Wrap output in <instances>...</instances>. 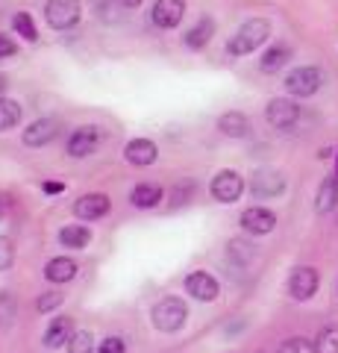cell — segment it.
I'll list each match as a JSON object with an SVG mask.
<instances>
[{
  "mask_svg": "<svg viewBox=\"0 0 338 353\" xmlns=\"http://www.w3.org/2000/svg\"><path fill=\"white\" fill-rule=\"evenodd\" d=\"M271 36V24L265 18H253L247 21V24L238 27V32L230 39V44H226V53L230 57H247V53H253L259 44H265Z\"/></svg>",
  "mask_w": 338,
  "mask_h": 353,
  "instance_id": "cell-1",
  "label": "cell"
},
{
  "mask_svg": "<svg viewBox=\"0 0 338 353\" xmlns=\"http://www.w3.org/2000/svg\"><path fill=\"white\" fill-rule=\"evenodd\" d=\"M189 321V306H185L180 297H165L154 306V327L162 333H177Z\"/></svg>",
  "mask_w": 338,
  "mask_h": 353,
  "instance_id": "cell-2",
  "label": "cell"
},
{
  "mask_svg": "<svg viewBox=\"0 0 338 353\" xmlns=\"http://www.w3.org/2000/svg\"><path fill=\"white\" fill-rule=\"evenodd\" d=\"M321 85H324V74H321V68H312V65L294 68L286 77V92L291 97H312Z\"/></svg>",
  "mask_w": 338,
  "mask_h": 353,
  "instance_id": "cell-3",
  "label": "cell"
},
{
  "mask_svg": "<svg viewBox=\"0 0 338 353\" xmlns=\"http://www.w3.org/2000/svg\"><path fill=\"white\" fill-rule=\"evenodd\" d=\"M45 18L53 30H71L80 21V3L77 0H47Z\"/></svg>",
  "mask_w": 338,
  "mask_h": 353,
  "instance_id": "cell-4",
  "label": "cell"
},
{
  "mask_svg": "<svg viewBox=\"0 0 338 353\" xmlns=\"http://www.w3.org/2000/svg\"><path fill=\"white\" fill-rule=\"evenodd\" d=\"M250 192H253V197H262V201L277 197L286 192V176L274 168H259L253 171V180H250Z\"/></svg>",
  "mask_w": 338,
  "mask_h": 353,
  "instance_id": "cell-5",
  "label": "cell"
},
{
  "mask_svg": "<svg viewBox=\"0 0 338 353\" xmlns=\"http://www.w3.org/2000/svg\"><path fill=\"white\" fill-rule=\"evenodd\" d=\"M265 118H268L271 127L288 130V127H294L300 121V106L294 101H288V97H274V101L268 103V109H265Z\"/></svg>",
  "mask_w": 338,
  "mask_h": 353,
  "instance_id": "cell-6",
  "label": "cell"
},
{
  "mask_svg": "<svg viewBox=\"0 0 338 353\" xmlns=\"http://www.w3.org/2000/svg\"><path fill=\"white\" fill-rule=\"evenodd\" d=\"M318 283H321L318 271L309 268V265H300L288 277V294L294 301H309V297H315V292H318Z\"/></svg>",
  "mask_w": 338,
  "mask_h": 353,
  "instance_id": "cell-7",
  "label": "cell"
},
{
  "mask_svg": "<svg viewBox=\"0 0 338 353\" xmlns=\"http://www.w3.org/2000/svg\"><path fill=\"white\" fill-rule=\"evenodd\" d=\"M244 192V180L238 171H221L212 180V197L218 203H235Z\"/></svg>",
  "mask_w": 338,
  "mask_h": 353,
  "instance_id": "cell-8",
  "label": "cell"
},
{
  "mask_svg": "<svg viewBox=\"0 0 338 353\" xmlns=\"http://www.w3.org/2000/svg\"><path fill=\"white\" fill-rule=\"evenodd\" d=\"M238 224H242V230L250 233V236H268L271 230L277 227V215L271 212V209H265V206H250V209L242 212Z\"/></svg>",
  "mask_w": 338,
  "mask_h": 353,
  "instance_id": "cell-9",
  "label": "cell"
},
{
  "mask_svg": "<svg viewBox=\"0 0 338 353\" xmlns=\"http://www.w3.org/2000/svg\"><path fill=\"white\" fill-rule=\"evenodd\" d=\"M59 127L62 124L56 118H41V121H32L21 139H24L27 148H45V145H50V141L59 136Z\"/></svg>",
  "mask_w": 338,
  "mask_h": 353,
  "instance_id": "cell-10",
  "label": "cell"
},
{
  "mask_svg": "<svg viewBox=\"0 0 338 353\" xmlns=\"http://www.w3.org/2000/svg\"><path fill=\"white\" fill-rule=\"evenodd\" d=\"M182 15H185V0H156L154 12H150L159 30H173L182 21Z\"/></svg>",
  "mask_w": 338,
  "mask_h": 353,
  "instance_id": "cell-11",
  "label": "cell"
},
{
  "mask_svg": "<svg viewBox=\"0 0 338 353\" xmlns=\"http://www.w3.org/2000/svg\"><path fill=\"white\" fill-rule=\"evenodd\" d=\"M97 145H101V130L97 127H80V130L71 132L68 153L74 159H83V157H89V153H94Z\"/></svg>",
  "mask_w": 338,
  "mask_h": 353,
  "instance_id": "cell-12",
  "label": "cell"
},
{
  "mask_svg": "<svg viewBox=\"0 0 338 353\" xmlns=\"http://www.w3.org/2000/svg\"><path fill=\"white\" fill-rule=\"evenodd\" d=\"M185 292H189L194 301H215L218 297V280L212 277V274H206V271H191L189 277H185Z\"/></svg>",
  "mask_w": 338,
  "mask_h": 353,
  "instance_id": "cell-13",
  "label": "cell"
},
{
  "mask_svg": "<svg viewBox=\"0 0 338 353\" xmlns=\"http://www.w3.org/2000/svg\"><path fill=\"white\" fill-rule=\"evenodd\" d=\"M106 212H109V197L103 192H89L74 203V215H77L80 221H97Z\"/></svg>",
  "mask_w": 338,
  "mask_h": 353,
  "instance_id": "cell-14",
  "label": "cell"
},
{
  "mask_svg": "<svg viewBox=\"0 0 338 353\" xmlns=\"http://www.w3.org/2000/svg\"><path fill=\"white\" fill-rule=\"evenodd\" d=\"M124 157H127L129 165H138V168H145V165H154L156 162L159 150H156V145L150 139H133L124 148Z\"/></svg>",
  "mask_w": 338,
  "mask_h": 353,
  "instance_id": "cell-15",
  "label": "cell"
},
{
  "mask_svg": "<svg viewBox=\"0 0 338 353\" xmlns=\"http://www.w3.org/2000/svg\"><path fill=\"white\" fill-rule=\"evenodd\" d=\"M45 277L47 283H71L74 277H77V262L68 259V256H56V259H50L45 265Z\"/></svg>",
  "mask_w": 338,
  "mask_h": 353,
  "instance_id": "cell-16",
  "label": "cell"
},
{
  "mask_svg": "<svg viewBox=\"0 0 338 353\" xmlns=\"http://www.w3.org/2000/svg\"><path fill=\"white\" fill-rule=\"evenodd\" d=\"M162 197H165V192H162L156 183H141L129 192V203L138 209H154V206H159Z\"/></svg>",
  "mask_w": 338,
  "mask_h": 353,
  "instance_id": "cell-17",
  "label": "cell"
},
{
  "mask_svg": "<svg viewBox=\"0 0 338 353\" xmlns=\"http://www.w3.org/2000/svg\"><path fill=\"white\" fill-rule=\"evenodd\" d=\"M212 32H215V21H212V18H200L198 24H194V27L182 36V41H185V48L200 50V48H206V44H209Z\"/></svg>",
  "mask_w": 338,
  "mask_h": 353,
  "instance_id": "cell-18",
  "label": "cell"
},
{
  "mask_svg": "<svg viewBox=\"0 0 338 353\" xmlns=\"http://www.w3.org/2000/svg\"><path fill=\"white\" fill-rule=\"evenodd\" d=\"M71 336H74V324H71V318H68V315H59V318H53L50 327H47V333H45V345H47V347H62Z\"/></svg>",
  "mask_w": 338,
  "mask_h": 353,
  "instance_id": "cell-19",
  "label": "cell"
},
{
  "mask_svg": "<svg viewBox=\"0 0 338 353\" xmlns=\"http://www.w3.org/2000/svg\"><path fill=\"white\" fill-rule=\"evenodd\" d=\"M218 130H221L224 136H230V139H244L250 132V121L242 112H226V115L218 118Z\"/></svg>",
  "mask_w": 338,
  "mask_h": 353,
  "instance_id": "cell-20",
  "label": "cell"
},
{
  "mask_svg": "<svg viewBox=\"0 0 338 353\" xmlns=\"http://www.w3.org/2000/svg\"><path fill=\"white\" fill-rule=\"evenodd\" d=\"M338 203V174L332 176H326V180L321 183V189H318V203H315V209H318L321 215L326 212H332Z\"/></svg>",
  "mask_w": 338,
  "mask_h": 353,
  "instance_id": "cell-21",
  "label": "cell"
},
{
  "mask_svg": "<svg viewBox=\"0 0 338 353\" xmlns=\"http://www.w3.org/2000/svg\"><path fill=\"white\" fill-rule=\"evenodd\" d=\"M288 59H291V50L286 48V44H274V48H271L265 57L259 59V68L265 71V74H277Z\"/></svg>",
  "mask_w": 338,
  "mask_h": 353,
  "instance_id": "cell-22",
  "label": "cell"
},
{
  "mask_svg": "<svg viewBox=\"0 0 338 353\" xmlns=\"http://www.w3.org/2000/svg\"><path fill=\"white\" fill-rule=\"evenodd\" d=\"M59 241L65 248L80 250V248H85L92 241V233H89V227H83V224H71V227H65L59 233Z\"/></svg>",
  "mask_w": 338,
  "mask_h": 353,
  "instance_id": "cell-23",
  "label": "cell"
},
{
  "mask_svg": "<svg viewBox=\"0 0 338 353\" xmlns=\"http://www.w3.org/2000/svg\"><path fill=\"white\" fill-rule=\"evenodd\" d=\"M18 121H21V106L9 101V97H0V132L18 127Z\"/></svg>",
  "mask_w": 338,
  "mask_h": 353,
  "instance_id": "cell-24",
  "label": "cell"
},
{
  "mask_svg": "<svg viewBox=\"0 0 338 353\" xmlns=\"http://www.w3.org/2000/svg\"><path fill=\"white\" fill-rule=\"evenodd\" d=\"M315 350L318 353H338V327L330 324V327H324L318 339H315Z\"/></svg>",
  "mask_w": 338,
  "mask_h": 353,
  "instance_id": "cell-25",
  "label": "cell"
},
{
  "mask_svg": "<svg viewBox=\"0 0 338 353\" xmlns=\"http://www.w3.org/2000/svg\"><path fill=\"white\" fill-rule=\"evenodd\" d=\"M68 353H94V336L89 330H77L68 339Z\"/></svg>",
  "mask_w": 338,
  "mask_h": 353,
  "instance_id": "cell-26",
  "label": "cell"
},
{
  "mask_svg": "<svg viewBox=\"0 0 338 353\" xmlns=\"http://www.w3.org/2000/svg\"><path fill=\"white\" fill-rule=\"evenodd\" d=\"M226 253H230V259H233V262H238V265H247V262H253V256H256V250L250 248L247 241H242V239L230 241V248H226Z\"/></svg>",
  "mask_w": 338,
  "mask_h": 353,
  "instance_id": "cell-27",
  "label": "cell"
},
{
  "mask_svg": "<svg viewBox=\"0 0 338 353\" xmlns=\"http://www.w3.org/2000/svg\"><path fill=\"white\" fill-rule=\"evenodd\" d=\"M277 353H318V350H315V341L294 336V339H286V341H282Z\"/></svg>",
  "mask_w": 338,
  "mask_h": 353,
  "instance_id": "cell-28",
  "label": "cell"
},
{
  "mask_svg": "<svg viewBox=\"0 0 338 353\" xmlns=\"http://www.w3.org/2000/svg\"><path fill=\"white\" fill-rule=\"evenodd\" d=\"M12 24H15V30H18V36H24L27 41H36V39H39L36 24H32V18H30L27 12H18V15L12 18Z\"/></svg>",
  "mask_w": 338,
  "mask_h": 353,
  "instance_id": "cell-29",
  "label": "cell"
},
{
  "mask_svg": "<svg viewBox=\"0 0 338 353\" xmlns=\"http://www.w3.org/2000/svg\"><path fill=\"white\" fill-rule=\"evenodd\" d=\"M15 262V248H12V239L9 236H0V271H9Z\"/></svg>",
  "mask_w": 338,
  "mask_h": 353,
  "instance_id": "cell-30",
  "label": "cell"
},
{
  "mask_svg": "<svg viewBox=\"0 0 338 353\" xmlns=\"http://www.w3.org/2000/svg\"><path fill=\"white\" fill-rule=\"evenodd\" d=\"M62 303V294L59 292H45L39 297V303H36V309L39 312H50V309H56Z\"/></svg>",
  "mask_w": 338,
  "mask_h": 353,
  "instance_id": "cell-31",
  "label": "cell"
},
{
  "mask_svg": "<svg viewBox=\"0 0 338 353\" xmlns=\"http://www.w3.org/2000/svg\"><path fill=\"white\" fill-rule=\"evenodd\" d=\"M97 353H127V347H124V341L118 339V336H109V339H103V341H101V347H97Z\"/></svg>",
  "mask_w": 338,
  "mask_h": 353,
  "instance_id": "cell-32",
  "label": "cell"
},
{
  "mask_svg": "<svg viewBox=\"0 0 338 353\" xmlns=\"http://www.w3.org/2000/svg\"><path fill=\"white\" fill-rule=\"evenodd\" d=\"M18 50V44L9 39V36H0V59H6V57H12V53Z\"/></svg>",
  "mask_w": 338,
  "mask_h": 353,
  "instance_id": "cell-33",
  "label": "cell"
},
{
  "mask_svg": "<svg viewBox=\"0 0 338 353\" xmlns=\"http://www.w3.org/2000/svg\"><path fill=\"white\" fill-rule=\"evenodd\" d=\"M45 192L47 194H59V192H65V185L62 183H45Z\"/></svg>",
  "mask_w": 338,
  "mask_h": 353,
  "instance_id": "cell-34",
  "label": "cell"
},
{
  "mask_svg": "<svg viewBox=\"0 0 338 353\" xmlns=\"http://www.w3.org/2000/svg\"><path fill=\"white\" fill-rule=\"evenodd\" d=\"M9 212V197L6 194H0V218H3Z\"/></svg>",
  "mask_w": 338,
  "mask_h": 353,
  "instance_id": "cell-35",
  "label": "cell"
},
{
  "mask_svg": "<svg viewBox=\"0 0 338 353\" xmlns=\"http://www.w3.org/2000/svg\"><path fill=\"white\" fill-rule=\"evenodd\" d=\"M121 3H124V6H129V9H133V6H138V3H141V0H121Z\"/></svg>",
  "mask_w": 338,
  "mask_h": 353,
  "instance_id": "cell-36",
  "label": "cell"
},
{
  "mask_svg": "<svg viewBox=\"0 0 338 353\" xmlns=\"http://www.w3.org/2000/svg\"><path fill=\"white\" fill-rule=\"evenodd\" d=\"M335 174H338V165H335Z\"/></svg>",
  "mask_w": 338,
  "mask_h": 353,
  "instance_id": "cell-37",
  "label": "cell"
}]
</instances>
